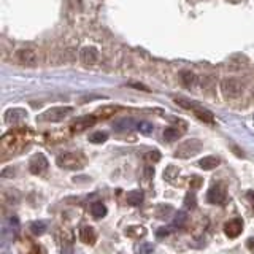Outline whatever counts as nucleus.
I'll use <instances>...</instances> for the list:
<instances>
[{
    "instance_id": "obj_1",
    "label": "nucleus",
    "mask_w": 254,
    "mask_h": 254,
    "mask_svg": "<svg viewBox=\"0 0 254 254\" xmlns=\"http://www.w3.org/2000/svg\"><path fill=\"white\" fill-rule=\"evenodd\" d=\"M202 148H203V143L200 140L191 138V140H186L178 145V148L175 149V157H178V159H189V157L200 153Z\"/></svg>"
},
{
    "instance_id": "obj_2",
    "label": "nucleus",
    "mask_w": 254,
    "mask_h": 254,
    "mask_svg": "<svg viewBox=\"0 0 254 254\" xmlns=\"http://www.w3.org/2000/svg\"><path fill=\"white\" fill-rule=\"evenodd\" d=\"M84 157L80 153H64L57 156L56 164L60 168H65V170H80L84 165Z\"/></svg>"
},
{
    "instance_id": "obj_3",
    "label": "nucleus",
    "mask_w": 254,
    "mask_h": 254,
    "mask_svg": "<svg viewBox=\"0 0 254 254\" xmlns=\"http://www.w3.org/2000/svg\"><path fill=\"white\" fill-rule=\"evenodd\" d=\"M72 113H73V108L72 107H53L50 110H46L43 114H40L38 119L45 121V123H59V121H64Z\"/></svg>"
},
{
    "instance_id": "obj_4",
    "label": "nucleus",
    "mask_w": 254,
    "mask_h": 254,
    "mask_svg": "<svg viewBox=\"0 0 254 254\" xmlns=\"http://www.w3.org/2000/svg\"><path fill=\"white\" fill-rule=\"evenodd\" d=\"M48 167H50V162H48L46 156L41 154V153H37L30 157L29 161V170L30 173L34 175H45L48 172Z\"/></svg>"
},
{
    "instance_id": "obj_5",
    "label": "nucleus",
    "mask_w": 254,
    "mask_h": 254,
    "mask_svg": "<svg viewBox=\"0 0 254 254\" xmlns=\"http://www.w3.org/2000/svg\"><path fill=\"white\" fill-rule=\"evenodd\" d=\"M221 89H222V92H224L226 97L235 99L243 92V84H241L238 80H235V78H226V80L221 83Z\"/></svg>"
},
{
    "instance_id": "obj_6",
    "label": "nucleus",
    "mask_w": 254,
    "mask_h": 254,
    "mask_svg": "<svg viewBox=\"0 0 254 254\" xmlns=\"http://www.w3.org/2000/svg\"><path fill=\"white\" fill-rule=\"evenodd\" d=\"M226 197H227V191L226 187L222 184H215L211 186L208 192H207V200L210 203H215V205H221L226 202Z\"/></svg>"
},
{
    "instance_id": "obj_7",
    "label": "nucleus",
    "mask_w": 254,
    "mask_h": 254,
    "mask_svg": "<svg viewBox=\"0 0 254 254\" xmlns=\"http://www.w3.org/2000/svg\"><path fill=\"white\" fill-rule=\"evenodd\" d=\"M18 60H19L22 65H26V67H35L38 62V56L37 53L30 50V48H24V50L18 51Z\"/></svg>"
},
{
    "instance_id": "obj_8",
    "label": "nucleus",
    "mask_w": 254,
    "mask_h": 254,
    "mask_svg": "<svg viewBox=\"0 0 254 254\" xmlns=\"http://www.w3.org/2000/svg\"><path fill=\"white\" fill-rule=\"evenodd\" d=\"M243 231V221L240 218H234V219L227 221L224 224V232L229 238H237Z\"/></svg>"
},
{
    "instance_id": "obj_9",
    "label": "nucleus",
    "mask_w": 254,
    "mask_h": 254,
    "mask_svg": "<svg viewBox=\"0 0 254 254\" xmlns=\"http://www.w3.org/2000/svg\"><path fill=\"white\" fill-rule=\"evenodd\" d=\"M95 123H97V118L95 116H81L78 118L73 124H72V130L73 132H83L89 129V127H92Z\"/></svg>"
},
{
    "instance_id": "obj_10",
    "label": "nucleus",
    "mask_w": 254,
    "mask_h": 254,
    "mask_svg": "<svg viewBox=\"0 0 254 254\" xmlns=\"http://www.w3.org/2000/svg\"><path fill=\"white\" fill-rule=\"evenodd\" d=\"M191 111L196 114V116L203 121V123H207V124H213V121H215V114L211 113L210 110H207V108H203L200 105H197V104H192L191 107Z\"/></svg>"
},
{
    "instance_id": "obj_11",
    "label": "nucleus",
    "mask_w": 254,
    "mask_h": 254,
    "mask_svg": "<svg viewBox=\"0 0 254 254\" xmlns=\"http://www.w3.org/2000/svg\"><path fill=\"white\" fill-rule=\"evenodd\" d=\"M97 57H99V53H97V50H95L94 46H86V48H83L81 53H80L81 62L86 64V65L95 64V62H97Z\"/></svg>"
},
{
    "instance_id": "obj_12",
    "label": "nucleus",
    "mask_w": 254,
    "mask_h": 254,
    "mask_svg": "<svg viewBox=\"0 0 254 254\" xmlns=\"http://www.w3.org/2000/svg\"><path fill=\"white\" fill-rule=\"evenodd\" d=\"M24 118H27V111L22 110V108H13V110H8L7 114H5V121L8 124H16Z\"/></svg>"
},
{
    "instance_id": "obj_13",
    "label": "nucleus",
    "mask_w": 254,
    "mask_h": 254,
    "mask_svg": "<svg viewBox=\"0 0 254 254\" xmlns=\"http://www.w3.org/2000/svg\"><path fill=\"white\" fill-rule=\"evenodd\" d=\"M221 164V159L218 156H205L203 159L199 161V167L203 170H215V168Z\"/></svg>"
},
{
    "instance_id": "obj_14",
    "label": "nucleus",
    "mask_w": 254,
    "mask_h": 254,
    "mask_svg": "<svg viewBox=\"0 0 254 254\" xmlns=\"http://www.w3.org/2000/svg\"><path fill=\"white\" fill-rule=\"evenodd\" d=\"M80 238L81 241H84L86 245H94L95 240H97V232L94 231V227H83L81 232H80Z\"/></svg>"
},
{
    "instance_id": "obj_15",
    "label": "nucleus",
    "mask_w": 254,
    "mask_h": 254,
    "mask_svg": "<svg viewBox=\"0 0 254 254\" xmlns=\"http://www.w3.org/2000/svg\"><path fill=\"white\" fill-rule=\"evenodd\" d=\"M181 135H183V130H180L178 127H167V129L164 130V140L168 143L178 142Z\"/></svg>"
},
{
    "instance_id": "obj_16",
    "label": "nucleus",
    "mask_w": 254,
    "mask_h": 254,
    "mask_svg": "<svg viewBox=\"0 0 254 254\" xmlns=\"http://www.w3.org/2000/svg\"><path fill=\"white\" fill-rule=\"evenodd\" d=\"M113 127L118 132H124V130H130V129H134V127H137V123L132 118H124V119L118 121V123H114Z\"/></svg>"
},
{
    "instance_id": "obj_17",
    "label": "nucleus",
    "mask_w": 254,
    "mask_h": 254,
    "mask_svg": "<svg viewBox=\"0 0 254 254\" xmlns=\"http://www.w3.org/2000/svg\"><path fill=\"white\" fill-rule=\"evenodd\" d=\"M143 192L142 191H130L129 194H127V203L132 205V207H138L142 202H143Z\"/></svg>"
},
{
    "instance_id": "obj_18",
    "label": "nucleus",
    "mask_w": 254,
    "mask_h": 254,
    "mask_svg": "<svg viewBox=\"0 0 254 254\" xmlns=\"http://www.w3.org/2000/svg\"><path fill=\"white\" fill-rule=\"evenodd\" d=\"M91 215L97 218V219H102L104 216H107V207L102 202H95L91 205Z\"/></svg>"
},
{
    "instance_id": "obj_19",
    "label": "nucleus",
    "mask_w": 254,
    "mask_h": 254,
    "mask_svg": "<svg viewBox=\"0 0 254 254\" xmlns=\"http://www.w3.org/2000/svg\"><path fill=\"white\" fill-rule=\"evenodd\" d=\"M118 110L119 108L114 107V105H105V107H102V108H99L97 111H95V116H102L104 119H107V118H111Z\"/></svg>"
},
{
    "instance_id": "obj_20",
    "label": "nucleus",
    "mask_w": 254,
    "mask_h": 254,
    "mask_svg": "<svg viewBox=\"0 0 254 254\" xmlns=\"http://www.w3.org/2000/svg\"><path fill=\"white\" fill-rule=\"evenodd\" d=\"M180 78H181V83H183L186 88H192V86H194V84H196V81H197L196 75L192 73V72H187V70L181 72V73H180Z\"/></svg>"
},
{
    "instance_id": "obj_21",
    "label": "nucleus",
    "mask_w": 254,
    "mask_h": 254,
    "mask_svg": "<svg viewBox=\"0 0 254 254\" xmlns=\"http://www.w3.org/2000/svg\"><path fill=\"white\" fill-rule=\"evenodd\" d=\"M187 224V213L186 211H177L173 216V227L183 229Z\"/></svg>"
},
{
    "instance_id": "obj_22",
    "label": "nucleus",
    "mask_w": 254,
    "mask_h": 254,
    "mask_svg": "<svg viewBox=\"0 0 254 254\" xmlns=\"http://www.w3.org/2000/svg\"><path fill=\"white\" fill-rule=\"evenodd\" d=\"M108 140V132L105 130H97L94 134L89 135V142L94 143V145H100V143H105Z\"/></svg>"
},
{
    "instance_id": "obj_23",
    "label": "nucleus",
    "mask_w": 254,
    "mask_h": 254,
    "mask_svg": "<svg viewBox=\"0 0 254 254\" xmlns=\"http://www.w3.org/2000/svg\"><path fill=\"white\" fill-rule=\"evenodd\" d=\"M126 234L129 235L132 238H140V237H145V234H146V229L142 227V226H130L126 229Z\"/></svg>"
},
{
    "instance_id": "obj_24",
    "label": "nucleus",
    "mask_w": 254,
    "mask_h": 254,
    "mask_svg": "<svg viewBox=\"0 0 254 254\" xmlns=\"http://www.w3.org/2000/svg\"><path fill=\"white\" fill-rule=\"evenodd\" d=\"M172 213H173V208L170 205H159L156 210V218L157 219H167Z\"/></svg>"
},
{
    "instance_id": "obj_25",
    "label": "nucleus",
    "mask_w": 254,
    "mask_h": 254,
    "mask_svg": "<svg viewBox=\"0 0 254 254\" xmlns=\"http://www.w3.org/2000/svg\"><path fill=\"white\" fill-rule=\"evenodd\" d=\"M46 222L45 221H34L32 224H30V232L34 235H43L46 232Z\"/></svg>"
},
{
    "instance_id": "obj_26",
    "label": "nucleus",
    "mask_w": 254,
    "mask_h": 254,
    "mask_svg": "<svg viewBox=\"0 0 254 254\" xmlns=\"http://www.w3.org/2000/svg\"><path fill=\"white\" fill-rule=\"evenodd\" d=\"M137 129L143 135H151L154 130V127L151 123H148V121H140V123H137Z\"/></svg>"
},
{
    "instance_id": "obj_27",
    "label": "nucleus",
    "mask_w": 254,
    "mask_h": 254,
    "mask_svg": "<svg viewBox=\"0 0 254 254\" xmlns=\"http://www.w3.org/2000/svg\"><path fill=\"white\" fill-rule=\"evenodd\" d=\"M183 203H184V207H186L187 210H194V208L197 207V197H196L194 192H192V191L187 192Z\"/></svg>"
},
{
    "instance_id": "obj_28",
    "label": "nucleus",
    "mask_w": 254,
    "mask_h": 254,
    "mask_svg": "<svg viewBox=\"0 0 254 254\" xmlns=\"http://www.w3.org/2000/svg\"><path fill=\"white\" fill-rule=\"evenodd\" d=\"M180 175V170L177 167H173V165H168L165 168V172H164V178L168 181V183H175V178H177Z\"/></svg>"
},
{
    "instance_id": "obj_29",
    "label": "nucleus",
    "mask_w": 254,
    "mask_h": 254,
    "mask_svg": "<svg viewBox=\"0 0 254 254\" xmlns=\"http://www.w3.org/2000/svg\"><path fill=\"white\" fill-rule=\"evenodd\" d=\"M146 159H148V161H153V162L161 161V154H159V151H151V153L146 154Z\"/></svg>"
},
{
    "instance_id": "obj_30",
    "label": "nucleus",
    "mask_w": 254,
    "mask_h": 254,
    "mask_svg": "<svg viewBox=\"0 0 254 254\" xmlns=\"http://www.w3.org/2000/svg\"><path fill=\"white\" fill-rule=\"evenodd\" d=\"M200 186H202V180L200 178H199V177L192 178V181H191V187H192V189H199Z\"/></svg>"
},
{
    "instance_id": "obj_31",
    "label": "nucleus",
    "mask_w": 254,
    "mask_h": 254,
    "mask_svg": "<svg viewBox=\"0 0 254 254\" xmlns=\"http://www.w3.org/2000/svg\"><path fill=\"white\" fill-rule=\"evenodd\" d=\"M246 199H248V202H250L251 208H253V213H254V191H248Z\"/></svg>"
},
{
    "instance_id": "obj_32",
    "label": "nucleus",
    "mask_w": 254,
    "mask_h": 254,
    "mask_svg": "<svg viewBox=\"0 0 254 254\" xmlns=\"http://www.w3.org/2000/svg\"><path fill=\"white\" fill-rule=\"evenodd\" d=\"M168 234H170V231H168V229H165V227H161V229H157V237H159V238H162V237H164V235H168Z\"/></svg>"
},
{
    "instance_id": "obj_33",
    "label": "nucleus",
    "mask_w": 254,
    "mask_h": 254,
    "mask_svg": "<svg viewBox=\"0 0 254 254\" xmlns=\"http://www.w3.org/2000/svg\"><path fill=\"white\" fill-rule=\"evenodd\" d=\"M10 226H11V227H15V231H18V229H19V221H18V218H16V216L10 218Z\"/></svg>"
},
{
    "instance_id": "obj_34",
    "label": "nucleus",
    "mask_w": 254,
    "mask_h": 254,
    "mask_svg": "<svg viewBox=\"0 0 254 254\" xmlns=\"http://www.w3.org/2000/svg\"><path fill=\"white\" fill-rule=\"evenodd\" d=\"M145 175H146V178H151V177H154V168H151V167H146V168H145Z\"/></svg>"
},
{
    "instance_id": "obj_35",
    "label": "nucleus",
    "mask_w": 254,
    "mask_h": 254,
    "mask_svg": "<svg viewBox=\"0 0 254 254\" xmlns=\"http://www.w3.org/2000/svg\"><path fill=\"white\" fill-rule=\"evenodd\" d=\"M253 123H254V118H253Z\"/></svg>"
}]
</instances>
